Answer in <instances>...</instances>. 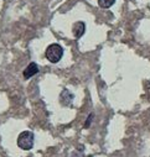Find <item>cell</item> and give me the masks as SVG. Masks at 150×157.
<instances>
[{
  "instance_id": "6da1fadb",
  "label": "cell",
  "mask_w": 150,
  "mask_h": 157,
  "mask_svg": "<svg viewBox=\"0 0 150 157\" xmlns=\"http://www.w3.org/2000/svg\"><path fill=\"white\" fill-rule=\"evenodd\" d=\"M63 56V48L58 44H52L46 48V58L51 63H57Z\"/></svg>"
},
{
  "instance_id": "7a4b0ae2",
  "label": "cell",
  "mask_w": 150,
  "mask_h": 157,
  "mask_svg": "<svg viewBox=\"0 0 150 157\" xmlns=\"http://www.w3.org/2000/svg\"><path fill=\"white\" fill-rule=\"evenodd\" d=\"M34 142H35V136L31 131H22L18 137V146L25 151L31 150Z\"/></svg>"
},
{
  "instance_id": "3957f363",
  "label": "cell",
  "mask_w": 150,
  "mask_h": 157,
  "mask_svg": "<svg viewBox=\"0 0 150 157\" xmlns=\"http://www.w3.org/2000/svg\"><path fill=\"white\" fill-rule=\"evenodd\" d=\"M37 73H39V67H37L36 63L31 62V63L24 69V78H25V79H29V78L34 77V75L37 74Z\"/></svg>"
},
{
  "instance_id": "277c9868",
  "label": "cell",
  "mask_w": 150,
  "mask_h": 157,
  "mask_svg": "<svg viewBox=\"0 0 150 157\" xmlns=\"http://www.w3.org/2000/svg\"><path fill=\"white\" fill-rule=\"evenodd\" d=\"M85 31H86V25L82 21H77L76 24L73 25V27H72V32H73V35H74V37H76V38L82 37Z\"/></svg>"
},
{
  "instance_id": "5b68a950",
  "label": "cell",
  "mask_w": 150,
  "mask_h": 157,
  "mask_svg": "<svg viewBox=\"0 0 150 157\" xmlns=\"http://www.w3.org/2000/svg\"><path fill=\"white\" fill-rule=\"evenodd\" d=\"M60 100H61V104H62V105L68 106V105H71V103H72V100H73V94H72L69 90L63 89L62 93L60 94Z\"/></svg>"
},
{
  "instance_id": "8992f818",
  "label": "cell",
  "mask_w": 150,
  "mask_h": 157,
  "mask_svg": "<svg viewBox=\"0 0 150 157\" xmlns=\"http://www.w3.org/2000/svg\"><path fill=\"white\" fill-rule=\"evenodd\" d=\"M116 3V0H98V4L102 9H109Z\"/></svg>"
},
{
  "instance_id": "52a82bcc",
  "label": "cell",
  "mask_w": 150,
  "mask_h": 157,
  "mask_svg": "<svg viewBox=\"0 0 150 157\" xmlns=\"http://www.w3.org/2000/svg\"><path fill=\"white\" fill-rule=\"evenodd\" d=\"M92 117H93V115L91 114V115L88 116V120H87V123H86V125H85L86 128H88V126H89V123H91V120H92Z\"/></svg>"
}]
</instances>
